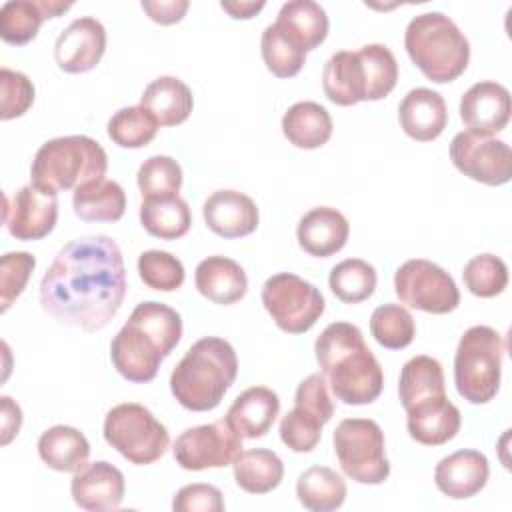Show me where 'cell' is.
I'll list each match as a JSON object with an SVG mask.
<instances>
[{
    "mask_svg": "<svg viewBox=\"0 0 512 512\" xmlns=\"http://www.w3.org/2000/svg\"><path fill=\"white\" fill-rule=\"evenodd\" d=\"M126 296V268L118 244L104 234L68 242L40 282L42 310L84 332L102 330Z\"/></svg>",
    "mask_w": 512,
    "mask_h": 512,
    "instance_id": "obj_1",
    "label": "cell"
},
{
    "mask_svg": "<svg viewBox=\"0 0 512 512\" xmlns=\"http://www.w3.org/2000/svg\"><path fill=\"white\" fill-rule=\"evenodd\" d=\"M314 354L332 394L342 404L364 406L382 394V366L358 326L350 322L328 324L314 342Z\"/></svg>",
    "mask_w": 512,
    "mask_h": 512,
    "instance_id": "obj_2",
    "label": "cell"
},
{
    "mask_svg": "<svg viewBox=\"0 0 512 512\" xmlns=\"http://www.w3.org/2000/svg\"><path fill=\"white\" fill-rule=\"evenodd\" d=\"M182 338L180 314L156 300L140 302L128 322L118 330L110 344V360L116 372L134 384L156 378L166 356Z\"/></svg>",
    "mask_w": 512,
    "mask_h": 512,
    "instance_id": "obj_3",
    "label": "cell"
},
{
    "mask_svg": "<svg viewBox=\"0 0 512 512\" xmlns=\"http://www.w3.org/2000/svg\"><path fill=\"white\" fill-rule=\"evenodd\" d=\"M238 376L232 344L218 336L196 340L170 374V392L190 412L214 410Z\"/></svg>",
    "mask_w": 512,
    "mask_h": 512,
    "instance_id": "obj_4",
    "label": "cell"
},
{
    "mask_svg": "<svg viewBox=\"0 0 512 512\" xmlns=\"http://www.w3.org/2000/svg\"><path fill=\"white\" fill-rule=\"evenodd\" d=\"M404 48L418 70L436 84L456 80L470 62L468 38L442 12L414 16L404 32Z\"/></svg>",
    "mask_w": 512,
    "mask_h": 512,
    "instance_id": "obj_5",
    "label": "cell"
},
{
    "mask_svg": "<svg viewBox=\"0 0 512 512\" xmlns=\"http://www.w3.org/2000/svg\"><path fill=\"white\" fill-rule=\"evenodd\" d=\"M106 150L90 136L74 134L44 142L30 166L32 184L54 194L104 178Z\"/></svg>",
    "mask_w": 512,
    "mask_h": 512,
    "instance_id": "obj_6",
    "label": "cell"
},
{
    "mask_svg": "<svg viewBox=\"0 0 512 512\" xmlns=\"http://www.w3.org/2000/svg\"><path fill=\"white\" fill-rule=\"evenodd\" d=\"M504 338L498 330L478 324L470 326L454 354V384L470 404L490 402L500 388Z\"/></svg>",
    "mask_w": 512,
    "mask_h": 512,
    "instance_id": "obj_7",
    "label": "cell"
},
{
    "mask_svg": "<svg viewBox=\"0 0 512 512\" xmlns=\"http://www.w3.org/2000/svg\"><path fill=\"white\" fill-rule=\"evenodd\" d=\"M104 440L136 466L156 462L170 446L166 426L136 402H124L106 412Z\"/></svg>",
    "mask_w": 512,
    "mask_h": 512,
    "instance_id": "obj_8",
    "label": "cell"
},
{
    "mask_svg": "<svg viewBox=\"0 0 512 512\" xmlns=\"http://www.w3.org/2000/svg\"><path fill=\"white\" fill-rule=\"evenodd\" d=\"M342 472L358 484H382L390 476L386 440L378 422L370 418H346L332 436Z\"/></svg>",
    "mask_w": 512,
    "mask_h": 512,
    "instance_id": "obj_9",
    "label": "cell"
},
{
    "mask_svg": "<svg viewBox=\"0 0 512 512\" xmlns=\"http://www.w3.org/2000/svg\"><path fill=\"white\" fill-rule=\"evenodd\" d=\"M262 304L274 324L288 334L308 332L326 308L322 292L292 272H278L264 282Z\"/></svg>",
    "mask_w": 512,
    "mask_h": 512,
    "instance_id": "obj_10",
    "label": "cell"
},
{
    "mask_svg": "<svg viewBox=\"0 0 512 512\" xmlns=\"http://www.w3.org/2000/svg\"><path fill=\"white\" fill-rule=\"evenodd\" d=\"M394 292L402 304L428 314H448L460 304L454 278L444 268L424 258H412L398 266Z\"/></svg>",
    "mask_w": 512,
    "mask_h": 512,
    "instance_id": "obj_11",
    "label": "cell"
},
{
    "mask_svg": "<svg viewBox=\"0 0 512 512\" xmlns=\"http://www.w3.org/2000/svg\"><path fill=\"white\" fill-rule=\"evenodd\" d=\"M240 452L242 438L226 420L192 426L184 430L172 446L176 464L192 472L230 466Z\"/></svg>",
    "mask_w": 512,
    "mask_h": 512,
    "instance_id": "obj_12",
    "label": "cell"
},
{
    "mask_svg": "<svg viewBox=\"0 0 512 512\" xmlns=\"http://www.w3.org/2000/svg\"><path fill=\"white\" fill-rule=\"evenodd\" d=\"M450 160L458 172L486 186H502L512 178V150L492 136L458 132L450 142Z\"/></svg>",
    "mask_w": 512,
    "mask_h": 512,
    "instance_id": "obj_13",
    "label": "cell"
},
{
    "mask_svg": "<svg viewBox=\"0 0 512 512\" xmlns=\"http://www.w3.org/2000/svg\"><path fill=\"white\" fill-rule=\"evenodd\" d=\"M58 220V198L54 192L36 184L22 186L12 202L4 206V224L16 240H42L46 238Z\"/></svg>",
    "mask_w": 512,
    "mask_h": 512,
    "instance_id": "obj_14",
    "label": "cell"
},
{
    "mask_svg": "<svg viewBox=\"0 0 512 512\" xmlns=\"http://www.w3.org/2000/svg\"><path fill=\"white\" fill-rule=\"evenodd\" d=\"M106 52V28L92 16L72 20L56 38L54 60L68 74H84L98 66Z\"/></svg>",
    "mask_w": 512,
    "mask_h": 512,
    "instance_id": "obj_15",
    "label": "cell"
},
{
    "mask_svg": "<svg viewBox=\"0 0 512 512\" xmlns=\"http://www.w3.org/2000/svg\"><path fill=\"white\" fill-rule=\"evenodd\" d=\"M460 120L466 132L476 136H494L502 132L510 120L512 102L506 86L494 80L472 84L460 98Z\"/></svg>",
    "mask_w": 512,
    "mask_h": 512,
    "instance_id": "obj_16",
    "label": "cell"
},
{
    "mask_svg": "<svg viewBox=\"0 0 512 512\" xmlns=\"http://www.w3.org/2000/svg\"><path fill=\"white\" fill-rule=\"evenodd\" d=\"M406 428L412 440L424 446H442L452 440L462 426L460 410L446 392L422 396L404 408Z\"/></svg>",
    "mask_w": 512,
    "mask_h": 512,
    "instance_id": "obj_17",
    "label": "cell"
},
{
    "mask_svg": "<svg viewBox=\"0 0 512 512\" xmlns=\"http://www.w3.org/2000/svg\"><path fill=\"white\" fill-rule=\"evenodd\" d=\"M70 492L72 500L82 510H116L122 504L126 492L124 474L106 460L86 464L72 476Z\"/></svg>",
    "mask_w": 512,
    "mask_h": 512,
    "instance_id": "obj_18",
    "label": "cell"
},
{
    "mask_svg": "<svg viewBox=\"0 0 512 512\" xmlns=\"http://www.w3.org/2000/svg\"><path fill=\"white\" fill-rule=\"evenodd\" d=\"M206 226L220 238H244L258 228L256 202L238 190H216L202 204Z\"/></svg>",
    "mask_w": 512,
    "mask_h": 512,
    "instance_id": "obj_19",
    "label": "cell"
},
{
    "mask_svg": "<svg viewBox=\"0 0 512 512\" xmlns=\"http://www.w3.org/2000/svg\"><path fill=\"white\" fill-rule=\"evenodd\" d=\"M490 478L488 458L480 450H458L444 456L434 468L436 488L452 498L466 500L476 496Z\"/></svg>",
    "mask_w": 512,
    "mask_h": 512,
    "instance_id": "obj_20",
    "label": "cell"
},
{
    "mask_svg": "<svg viewBox=\"0 0 512 512\" xmlns=\"http://www.w3.org/2000/svg\"><path fill=\"white\" fill-rule=\"evenodd\" d=\"M350 236L346 216L332 206H316L308 210L296 228L300 248L316 258H328L340 252Z\"/></svg>",
    "mask_w": 512,
    "mask_h": 512,
    "instance_id": "obj_21",
    "label": "cell"
},
{
    "mask_svg": "<svg viewBox=\"0 0 512 512\" xmlns=\"http://www.w3.org/2000/svg\"><path fill=\"white\" fill-rule=\"evenodd\" d=\"M400 128L418 142L436 140L448 124V108L444 98L430 88L410 90L398 106Z\"/></svg>",
    "mask_w": 512,
    "mask_h": 512,
    "instance_id": "obj_22",
    "label": "cell"
},
{
    "mask_svg": "<svg viewBox=\"0 0 512 512\" xmlns=\"http://www.w3.org/2000/svg\"><path fill=\"white\" fill-rule=\"evenodd\" d=\"M280 412V398L266 386H252L244 390L226 412V424L240 438H262L272 428Z\"/></svg>",
    "mask_w": 512,
    "mask_h": 512,
    "instance_id": "obj_23",
    "label": "cell"
},
{
    "mask_svg": "<svg viewBox=\"0 0 512 512\" xmlns=\"http://www.w3.org/2000/svg\"><path fill=\"white\" fill-rule=\"evenodd\" d=\"M196 290L214 304L230 306L248 292V276L244 268L228 256H208L194 272Z\"/></svg>",
    "mask_w": 512,
    "mask_h": 512,
    "instance_id": "obj_24",
    "label": "cell"
},
{
    "mask_svg": "<svg viewBox=\"0 0 512 512\" xmlns=\"http://www.w3.org/2000/svg\"><path fill=\"white\" fill-rule=\"evenodd\" d=\"M140 106H144L160 126H178L192 114L194 98L188 84L180 78L158 76L144 88Z\"/></svg>",
    "mask_w": 512,
    "mask_h": 512,
    "instance_id": "obj_25",
    "label": "cell"
},
{
    "mask_svg": "<svg viewBox=\"0 0 512 512\" xmlns=\"http://www.w3.org/2000/svg\"><path fill=\"white\" fill-rule=\"evenodd\" d=\"M38 454L48 468L76 474L88 464L90 444L78 428L56 424L40 434Z\"/></svg>",
    "mask_w": 512,
    "mask_h": 512,
    "instance_id": "obj_26",
    "label": "cell"
},
{
    "mask_svg": "<svg viewBox=\"0 0 512 512\" xmlns=\"http://www.w3.org/2000/svg\"><path fill=\"white\" fill-rule=\"evenodd\" d=\"M332 116L312 100L292 104L282 116V134L290 144L304 150L324 146L332 136Z\"/></svg>",
    "mask_w": 512,
    "mask_h": 512,
    "instance_id": "obj_27",
    "label": "cell"
},
{
    "mask_svg": "<svg viewBox=\"0 0 512 512\" xmlns=\"http://www.w3.org/2000/svg\"><path fill=\"white\" fill-rule=\"evenodd\" d=\"M72 208L84 222H116L124 216L126 192L118 182L100 178L74 190Z\"/></svg>",
    "mask_w": 512,
    "mask_h": 512,
    "instance_id": "obj_28",
    "label": "cell"
},
{
    "mask_svg": "<svg viewBox=\"0 0 512 512\" xmlns=\"http://www.w3.org/2000/svg\"><path fill=\"white\" fill-rule=\"evenodd\" d=\"M322 88L326 98L338 106L364 102V72L358 52L340 50L332 54L322 70Z\"/></svg>",
    "mask_w": 512,
    "mask_h": 512,
    "instance_id": "obj_29",
    "label": "cell"
},
{
    "mask_svg": "<svg viewBox=\"0 0 512 512\" xmlns=\"http://www.w3.org/2000/svg\"><path fill=\"white\" fill-rule=\"evenodd\" d=\"M276 24L284 28L306 52L318 48L328 36L326 10L312 0H290L282 4Z\"/></svg>",
    "mask_w": 512,
    "mask_h": 512,
    "instance_id": "obj_30",
    "label": "cell"
},
{
    "mask_svg": "<svg viewBox=\"0 0 512 512\" xmlns=\"http://www.w3.org/2000/svg\"><path fill=\"white\" fill-rule=\"evenodd\" d=\"M236 484L248 494H268L280 486L284 464L280 456L266 448L242 450L232 462Z\"/></svg>",
    "mask_w": 512,
    "mask_h": 512,
    "instance_id": "obj_31",
    "label": "cell"
},
{
    "mask_svg": "<svg viewBox=\"0 0 512 512\" xmlns=\"http://www.w3.org/2000/svg\"><path fill=\"white\" fill-rule=\"evenodd\" d=\"M296 496L312 512H332L346 500V482L328 466H310L296 480Z\"/></svg>",
    "mask_w": 512,
    "mask_h": 512,
    "instance_id": "obj_32",
    "label": "cell"
},
{
    "mask_svg": "<svg viewBox=\"0 0 512 512\" xmlns=\"http://www.w3.org/2000/svg\"><path fill=\"white\" fill-rule=\"evenodd\" d=\"M140 224L154 238L176 240L190 230L192 212L188 202L180 196L164 200H142Z\"/></svg>",
    "mask_w": 512,
    "mask_h": 512,
    "instance_id": "obj_33",
    "label": "cell"
},
{
    "mask_svg": "<svg viewBox=\"0 0 512 512\" xmlns=\"http://www.w3.org/2000/svg\"><path fill=\"white\" fill-rule=\"evenodd\" d=\"M364 72V102L386 98L398 82V62L384 44H366L358 50Z\"/></svg>",
    "mask_w": 512,
    "mask_h": 512,
    "instance_id": "obj_34",
    "label": "cell"
},
{
    "mask_svg": "<svg viewBox=\"0 0 512 512\" xmlns=\"http://www.w3.org/2000/svg\"><path fill=\"white\" fill-rule=\"evenodd\" d=\"M260 52L266 68L278 78H292L296 76L304 62L306 50L276 22L266 26L260 38Z\"/></svg>",
    "mask_w": 512,
    "mask_h": 512,
    "instance_id": "obj_35",
    "label": "cell"
},
{
    "mask_svg": "<svg viewBox=\"0 0 512 512\" xmlns=\"http://www.w3.org/2000/svg\"><path fill=\"white\" fill-rule=\"evenodd\" d=\"M376 268L362 258H348L338 262L328 276L332 294L344 304H360L376 290Z\"/></svg>",
    "mask_w": 512,
    "mask_h": 512,
    "instance_id": "obj_36",
    "label": "cell"
},
{
    "mask_svg": "<svg viewBox=\"0 0 512 512\" xmlns=\"http://www.w3.org/2000/svg\"><path fill=\"white\" fill-rule=\"evenodd\" d=\"M436 392H446L442 364L436 358L424 354L410 358L402 366L398 380V396L402 408H406L408 404L422 396Z\"/></svg>",
    "mask_w": 512,
    "mask_h": 512,
    "instance_id": "obj_37",
    "label": "cell"
},
{
    "mask_svg": "<svg viewBox=\"0 0 512 512\" xmlns=\"http://www.w3.org/2000/svg\"><path fill=\"white\" fill-rule=\"evenodd\" d=\"M160 124L144 106H126L112 114L108 120V138L120 148H144L158 132Z\"/></svg>",
    "mask_w": 512,
    "mask_h": 512,
    "instance_id": "obj_38",
    "label": "cell"
},
{
    "mask_svg": "<svg viewBox=\"0 0 512 512\" xmlns=\"http://www.w3.org/2000/svg\"><path fill=\"white\" fill-rule=\"evenodd\" d=\"M136 182L144 200L174 198L182 188V168L172 156L156 154L140 164Z\"/></svg>",
    "mask_w": 512,
    "mask_h": 512,
    "instance_id": "obj_39",
    "label": "cell"
},
{
    "mask_svg": "<svg viewBox=\"0 0 512 512\" xmlns=\"http://www.w3.org/2000/svg\"><path fill=\"white\" fill-rule=\"evenodd\" d=\"M370 334L388 350H402L412 344L416 326L412 314L400 304H382L370 316Z\"/></svg>",
    "mask_w": 512,
    "mask_h": 512,
    "instance_id": "obj_40",
    "label": "cell"
},
{
    "mask_svg": "<svg viewBox=\"0 0 512 512\" xmlns=\"http://www.w3.org/2000/svg\"><path fill=\"white\" fill-rule=\"evenodd\" d=\"M44 14L32 0H10L0 8V38L12 46H24L36 38Z\"/></svg>",
    "mask_w": 512,
    "mask_h": 512,
    "instance_id": "obj_41",
    "label": "cell"
},
{
    "mask_svg": "<svg viewBox=\"0 0 512 512\" xmlns=\"http://www.w3.org/2000/svg\"><path fill=\"white\" fill-rule=\"evenodd\" d=\"M462 280L470 294L478 298H494L508 286V266L494 254H478L466 262Z\"/></svg>",
    "mask_w": 512,
    "mask_h": 512,
    "instance_id": "obj_42",
    "label": "cell"
},
{
    "mask_svg": "<svg viewBox=\"0 0 512 512\" xmlns=\"http://www.w3.org/2000/svg\"><path fill=\"white\" fill-rule=\"evenodd\" d=\"M138 274L140 280L160 292H174L184 284V266L182 262L164 250H146L138 256Z\"/></svg>",
    "mask_w": 512,
    "mask_h": 512,
    "instance_id": "obj_43",
    "label": "cell"
},
{
    "mask_svg": "<svg viewBox=\"0 0 512 512\" xmlns=\"http://www.w3.org/2000/svg\"><path fill=\"white\" fill-rule=\"evenodd\" d=\"M324 422L304 406L294 404L280 420V440L292 452H312L322 436Z\"/></svg>",
    "mask_w": 512,
    "mask_h": 512,
    "instance_id": "obj_44",
    "label": "cell"
},
{
    "mask_svg": "<svg viewBox=\"0 0 512 512\" xmlns=\"http://www.w3.org/2000/svg\"><path fill=\"white\" fill-rule=\"evenodd\" d=\"M36 258L30 252H6L0 260V310L6 312L24 292Z\"/></svg>",
    "mask_w": 512,
    "mask_h": 512,
    "instance_id": "obj_45",
    "label": "cell"
},
{
    "mask_svg": "<svg viewBox=\"0 0 512 512\" xmlns=\"http://www.w3.org/2000/svg\"><path fill=\"white\" fill-rule=\"evenodd\" d=\"M0 88H2V104H0L2 120L20 118L34 104V96H36L34 84L22 72L2 68L0 70Z\"/></svg>",
    "mask_w": 512,
    "mask_h": 512,
    "instance_id": "obj_46",
    "label": "cell"
},
{
    "mask_svg": "<svg viewBox=\"0 0 512 512\" xmlns=\"http://www.w3.org/2000/svg\"><path fill=\"white\" fill-rule=\"evenodd\" d=\"M174 512H222L224 498L222 492L212 484H186L172 500Z\"/></svg>",
    "mask_w": 512,
    "mask_h": 512,
    "instance_id": "obj_47",
    "label": "cell"
},
{
    "mask_svg": "<svg viewBox=\"0 0 512 512\" xmlns=\"http://www.w3.org/2000/svg\"><path fill=\"white\" fill-rule=\"evenodd\" d=\"M294 404L304 406L306 410L314 412L324 424H328L334 416V404L328 394L324 374H310L308 378H304L296 388Z\"/></svg>",
    "mask_w": 512,
    "mask_h": 512,
    "instance_id": "obj_48",
    "label": "cell"
},
{
    "mask_svg": "<svg viewBox=\"0 0 512 512\" xmlns=\"http://www.w3.org/2000/svg\"><path fill=\"white\" fill-rule=\"evenodd\" d=\"M140 6L152 22L170 26L184 18L186 10L190 8V2L188 0H142Z\"/></svg>",
    "mask_w": 512,
    "mask_h": 512,
    "instance_id": "obj_49",
    "label": "cell"
},
{
    "mask_svg": "<svg viewBox=\"0 0 512 512\" xmlns=\"http://www.w3.org/2000/svg\"><path fill=\"white\" fill-rule=\"evenodd\" d=\"M0 402H2V444H8L22 426V410L10 396H2Z\"/></svg>",
    "mask_w": 512,
    "mask_h": 512,
    "instance_id": "obj_50",
    "label": "cell"
},
{
    "mask_svg": "<svg viewBox=\"0 0 512 512\" xmlns=\"http://www.w3.org/2000/svg\"><path fill=\"white\" fill-rule=\"evenodd\" d=\"M220 8L236 20H248L264 8V2H222Z\"/></svg>",
    "mask_w": 512,
    "mask_h": 512,
    "instance_id": "obj_51",
    "label": "cell"
},
{
    "mask_svg": "<svg viewBox=\"0 0 512 512\" xmlns=\"http://www.w3.org/2000/svg\"><path fill=\"white\" fill-rule=\"evenodd\" d=\"M36 4L42 10L44 18H56L72 8V2H58V0H38Z\"/></svg>",
    "mask_w": 512,
    "mask_h": 512,
    "instance_id": "obj_52",
    "label": "cell"
}]
</instances>
